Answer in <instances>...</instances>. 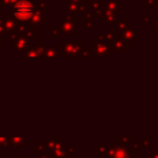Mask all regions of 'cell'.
Instances as JSON below:
<instances>
[{
	"label": "cell",
	"instance_id": "cell-1",
	"mask_svg": "<svg viewBox=\"0 0 158 158\" xmlns=\"http://www.w3.org/2000/svg\"><path fill=\"white\" fill-rule=\"evenodd\" d=\"M33 12V6L27 2V1H22V2H19L17 6L15 7V14L19 19H22V20H26L28 17H31Z\"/></svg>",
	"mask_w": 158,
	"mask_h": 158
}]
</instances>
